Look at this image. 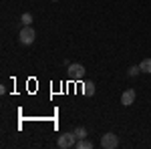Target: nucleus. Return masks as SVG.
Listing matches in <instances>:
<instances>
[{
  "instance_id": "1",
  "label": "nucleus",
  "mask_w": 151,
  "mask_h": 149,
  "mask_svg": "<svg viewBox=\"0 0 151 149\" xmlns=\"http://www.w3.org/2000/svg\"><path fill=\"white\" fill-rule=\"evenodd\" d=\"M77 141H79V139H77L75 133H63V135L58 137L57 143H58L60 149H69V147H73V145H77Z\"/></svg>"
},
{
  "instance_id": "2",
  "label": "nucleus",
  "mask_w": 151,
  "mask_h": 149,
  "mask_svg": "<svg viewBox=\"0 0 151 149\" xmlns=\"http://www.w3.org/2000/svg\"><path fill=\"white\" fill-rule=\"evenodd\" d=\"M35 36H36V32H35L32 26H24L22 30H20V35H18V40L22 45H32L35 42Z\"/></svg>"
},
{
  "instance_id": "3",
  "label": "nucleus",
  "mask_w": 151,
  "mask_h": 149,
  "mask_svg": "<svg viewBox=\"0 0 151 149\" xmlns=\"http://www.w3.org/2000/svg\"><path fill=\"white\" fill-rule=\"evenodd\" d=\"M101 145H103L105 149H115L117 145H119V139H117L115 133H105L103 139H101Z\"/></svg>"
},
{
  "instance_id": "4",
  "label": "nucleus",
  "mask_w": 151,
  "mask_h": 149,
  "mask_svg": "<svg viewBox=\"0 0 151 149\" xmlns=\"http://www.w3.org/2000/svg\"><path fill=\"white\" fill-rule=\"evenodd\" d=\"M69 75H70V79L81 81L85 77V67L83 65H69Z\"/></svg>"
},
{
  "instance_id": "5",
  "label": "nucleus",
  "mask_w": 151,
  "mask_h": 149,
  "mask_svg": "<svg viewBox=\"0 0 151 149\" xmlns=\"http://www.w3.org/2000/svg\"><path fill=\"white\" fill-rule=\"evenodd\" d=\"M121 103L125 105V107L133 105V103H135V91H133V89H127V91H123V95H121Z\"/></svg>"
},
{
  "instance_id": "6",
  "label": "nucleus",
  "mask_w": 151,
  "mask_h": 149,
  "mask_svg": "<svg viewBox=\"0 0 151 149\" xmlns=\"http://www.w3.org/2000/svg\"><path fill=\"white\" fill-rule=\"evenodd\" d=\"M139 69H141V73H151V58H143Z\"/></svg>"
},
{
  "instance_id": "7",
  "label": "nucleus",
  "mask_w": 151,
  "mask_h": 149,
  "mask_svg": "<svg viewBox=\"0 0 151 149\" xmlns=\"http://www.w3.org/2000/svg\"><path fill=\"white\" fill-rule=\"evenodd\" d=\"M77 149H93V143L87 139H79L77 141Z\"/></svg>"
},
{
  "instance_id": "8",
  "label": "nucleus",
  "mask_w": 151,
  "mask_h": 149,
  "mask_svg": "<svg viewBox=\"0 0 151 149\" xmlns=\"http://www.w3.org/2000/svg\"><path fill=\"white\" fill-rule=\"evenodd\" d=\"M83 93L85 95H95V85L93 83H85L83 85Z\"/></svg>"
},
{
  "instance_id": "9",
  "label": "nucleus",
  "mask_w": 151,
  "mask_h": 149,
  "mask_svg": "<svg viewBox=\"0 0 151 149\" xmlns=\"http://www.w3.org/2000/svg\"><path fill=\"white\" fill-rule=\"evenodd\" d=\"M20 22L24 24V26H30V22H32V16L26 12V14H22V18H20Z\"/></svg>"
},
{
  "instance_id": "10",
  "label": "nucleus",
  "mask_w": 151,
  "mask_h": 149,
  "mask_svg": "<svg viewBox=\"0 0 151 149\" xmlns=\"http://www.w3.org/2000/svg\"><path fill=\"white\" fill-rule=\"evenodd\" d=\"M75 135H77V139H85L87 137V129H85V127H79V129L75 131Z\"/></svg>"
},
{
  "instance_id": "11",
  "label": "nucleus",
  "mask_w": 151,
  "mask_h": 149,
  "mask_svg": "<svg viewBox=\"0 0 151 149\" xmlns=\"http://www.w3.org/2000/svg\"><path fill=\"white\" fill-rule=\"evenodd\" d=\"M141 69H139V65H135V67H131L129 69V77H135V75H139Z\"/></svg>"
}]
</instances>
